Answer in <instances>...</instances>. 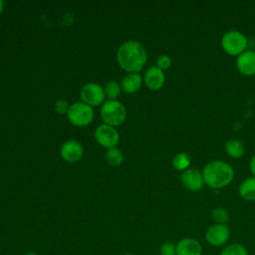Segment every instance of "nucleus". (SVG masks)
<instances>
[{
	"label": "nucleus",
	"instance_id": "nucleus-13",
	"mask_svg": "<svg viewBox=\"0 0 255 255\" xmlns=\"http://www.w3.org/2000/svg\"><path fill=\"white\" fill-rule=\"evenodd\" d=\"M164 74L156 66L150 67L144 74V83L148 89L152 91H157L161 89L164 84Z\"/></svg>",
	"mask_w": 255,
	"mask_h": 255
},
{
	"label": "nucleus",
	"instance_id": "nucleus-26",
	"mask_svg": "<svg viewBox=\"0 0 255 255\" xmlns=\"http://www.w3.org/2000/svg\"><path fill=\"white\" fill-rule=\"evenodd\" d=\"M3 9H4V4H3V2L0 0V14L3 12Z\"/></svg>",
	"mask_w": 255,
	"mask_h": 255
},
{
	"label": "nucleus",
	"instance_id": "nucleus-9",
	"mask_svg": "<svg viewBox=\"0 0 255 255\" xmlns=\"http://www.w3.org/2000/svg\"><path fill=\"white\" fill-rule=\"evenodd\" d=\"M180 180L182 185L189 191H199L205 184L202 172L193 167L185 169L181 173Z\"/></svg>",
	"mask_w": 255,
	"mask_h": 255
},
{
	"label": "nucleus",
	"instance_id": "nucleus-1",
	"mask_svg": "<svg viewBox=\"0 0 255 255\" xmlns=\"http://www.w3.org/2000/svg\"><path fill=\"white\" fill-rule=\"evenodd\" d=\"M120 66L127 72H139L146 63L147 55L144 47L137 41L129 40L121 45L117 53Z\"/></svg>",
	"mask_w": 255,
	"mask_h": 255
},
{
	"label": "nucleus",
	"instance_id": "nucleus-15",
	"mask_svg": "<svg viewBox=\"0 0 255 255\" xmlns=\"http://www.w3.org/2000/svg\"><path fill=\"white\" fill-rule=\"evenodd\" d=\"M240 196L247 201H255V176L244 179L239 186Z\"/></svg>",
	"mask_w": 255,
	"mask_h": 255
},
{
	"label": "nucleus",
	"instance_id": "nucleus-16",
	"mask_svg": "<svg viewBox=\"0 0 255 255\" xmlns=\"http://www.w3.org/2000/svg\"><path fill=\"white\" fill-rule=\"evenodd\" d=\"M225 151L232 158H240L245 152V147L241 140L231 138L225 143Z\"/></svg>",
	"mask_w": 255,
	"mask_h": 255
},
{
	"label": "nucleus",
	"instance_id": "nucleus-5",
	"mask_svg": "<svg viewBox=\"0 0 255 255\" xmlns=\"http://www.w3.org/2000/svg\"><path fill=\"white\" fill-rule=\"evenodd\" d=\"M69 121L78 127H83L89 125L94 118V111L92 107L86 105L85 103H75L68 111Z\"/></svg>",
	"mask_w": 255,
	"mask_h": 255
},
{
	"label": "nucleus",
	"instance_id": "nucleus-8",
	"mask_svg": "<svg viewBox=\"0 0 255 255\" xmlns=\"http://www.w3.org/2000/svg\"><path fill=\"white\" fill-rule=\"evenodd\" d=\"M95 137L97 141L108 148L115 147L119 141V133L117 129L109 125H101L95 130Z\"/></svg>",
	"mask_w": 255,
	"mask_h": 255
},
{
	"label": "nucleus",
	"instance_id": "nucleus-19",
	"mask_svg": "<svg viewBox=\"0 0 255 255\" xmlns=\"http://www.w3.org/2000/svg\"><path fill=\"white\" fill-rule=\"evenodd\" d=\"M211 217L215 224H226L230 219L228 211L223 207L214 208L211 212Z\"/></svg>",
	"mask_w": 255,
	"mask_h": 255
},
{
	"label": "nucleus",
	"instance_id": "nucleus-23",
	"mask_svg": "<svg viewBox=\"0 0 255 255\" xmlns=\"http://www.w3.org/2000/svg\"><path fill=\"white\" fill-rule=\"evenodd\" d=\"M171 64H172L171 58L167 55H161L156 60V67L161 71L167 70L171 66Z\"/></svg>",
	"mask_w": 255,
	"mask_h": 255
},
{
	"label": "nucleus",
	"instance_id": "nucleus-4",
	"mask_svg": "<svg viewBox=\"0 0 255 255\" xmlns=\"http://www.w3.org/2000/svg\"><path fill=\"white\" fill-rule=\"evenodd\" d=\"M101 116L106 125L114 127L125 122L127 112L122 103L116 100H109L102 106Z\"/></svg>",
	"mask_w": 255,
	"mask_h": 255
},
{
	"label": "nucleus",
	"instance_id": "nucleus-28",
	"mask_svg": "<svg viewBox=\"0 0 255 255\" xmlns=\"http://www.w3.org/2000/svg\"><path fill=\"white\" fill-rule=\"evenodd\" d=\"M124 255H134V254H132V253H126V254H124Z\"/></svg>",
	"mask_w": 255,
	"mask_h": 255
},
{
	"label": "nucleus",
	"instance_id": "nucleus-20",
	"mask_svg": "<svg viewBox=\"0 0 255 255\" xmlns=\"http://www.w3.org/2000/svg\"><path fill=\"white\" fill-rule=\"evenodd\" d=\"M106 157H107L108 162L114 166L120 165L124 160V155H123L122 151L117 147L110 148L106 154Z\"/></svg>",
	"mask_w": 255,
	"mask_h": 255
},
{
	"label": "nucleus",
	"instance_id": "nucleus-7",
	"mask_svg": "<svg viewBox=\"0 0 255 255\" xmlns=\"http://www.w3.org/2000/svg\"><path fill=\"white\" fill-rule=\"evenodd\" d=\"M81 99L83 103L90 107L99 106L105 99L104 89L95 83L85 85L81 90Z\"/></svg>",
	"mask_w": 255,
	"mask_h": 255
},
{
	"label": "nucleus",
	"instance_id": "nucleus-18",
	"mask_svg": "<svg viewBox=\"0 0 255 255\" xmlns=\"http://www.w3.org/2000/svg\"><path fill=\"white\" fill-rule=\"evenodd\" d=\"M220 255H248L246 247L240 243H231L223 248Z\"/></svg>",
	"mask_w": 255,
	"mask_h": 255
},
{
	"label": "nucleus",
	"instance_id": "nucleus-14",
	"mask_svg": "<svg viewBox=\"0 0 255 255\" xmlns=\"http://www.w3.org/2000/svg\"><path fill=\"white\" fill-rule=\"evenodd\" d=\"M142 84V79L137 73H129L122 81V89L128 94L134 93L139 90Z\"/></svg>",
	"mask_w": 255,
	"mask_h": 255
},
{
	"label": "nucleus",
	"instance_id": "nucleus-11",
	"mask_svg": "<svg viewBox=\"0 0 255 255\" xmlns=\"http://www.w3.org/2000/svg\"><path fill=\"white\" fill-rule=\"evenodd\" d=\"M61 155L67 161H78L83 156V147L76 140H67L61 147Z\"/></svg>",
	"mask_w": 255,
	"mask_h": 255
},
{
	"label": "nucleus",
	"instance_id": "nucleus-24",
	"mask_svg": "<svg viewBox=\"0 0 255 255\" xmlns=\"http://www.w3.org/2000/svg\"><path fill=\"white\" fill-rule=\"evenodd\" d=\"M69 108L68 107V103L65 101V100H58L56 103H55V111L59 114H64V113H68L69 111Z\"/></svg>",
	"mask_w": 255,
	"mask_h": 255
},
{
	"label": "nucleus",
	"instance_id": "nucleus-6",
	"mask_svg": "<svg viewBox=\"0 0 255 255\" xmlns=\"http://www.w3.org/2000/svg\"><path fill=\"white\" fill-rule=\"evenodd\" d=\"M230 237V229L227 224H213L205 232L206 241L214 247L223 246Z\"/></svg>",
	"mask_w": 255,
	"mask_h": 255
},
{
	"label": "nucleus",
	"instance_id": "nucleus-10",
	"mask_svg": "<svg viewBox=\"0 0 255 255\" xmlns=\"http://www.w3.org/2000/svg\"><path fill=\"white\" fill-rule=\"evenodd\" d=\"M236 67L242 75H255V51L246 50L237 56Z\"/></svg>",
	"mask_w": 255,
	"mask_h": 255
},
{
	"label": "nucleus",
	"instance_id": "nucleus-22",
	"mask_svg": "<svg viewBox=\"0 0 255 255\" xmlns=\"http://www.w3.org/2000/svg\"><path fill=\"white\" fill-rule=\"evenodd\" d=\"M160 255H176V245L172 242L166 241L160 246Z\"/></svg>",
	"mask_w": 255,
	"mask_h": 255
},
{
	"label": "nucleus",
	"instance_id": "nucleus-3",
	"mask_svg": "<svg viewBox=\"0 0 255 255\" xmlns=\"http://www.w3.org/2000/svg\"><path fill=\"white\" fill-rule=\"evenodd\" d=\"M221 47L226 54L230 56H239L246 51L247 38L243 33L237 30H230L222 36Z\"/></svg>",
	"mask_w": 255,
	"mask_h": 255
},
{
	"label": "nucleus",
	"instance_id": "nucleus-17",
	"mask_svg": "<svg viewBox=\"0 0 255 255\" xmlns=\"http://www.w3.org/2000/svg\"><path fill=\"white\" fill-rule=\"evenodd\" d=\"M189 165H190V157L186 152H179L172 159V166L176 170L184 171L185 169L189 168Z\"/></svg>",
	"mask_w": 255,
	"mask_h": 255
},
{
	"label": "nucleus",
	"instance_id": "nucleus-21",
	"mask_svg": "<svg viewBox=\"0 0 255 255\" xmlns=\"http://www.w3.org/2000/svg\"><path fill=\"white\" fill-rule=\"evenodd\" d=\"M104 91L110 100H116L121 94V87L117 82L110 81L106 84Z\"/></svg>",
	"mask_w": 255,
	"mask_h": 255
},
{
	"label": "nucleus",
	"instance_id": "nucleus-12",
	"mask_svg": "<svg viewBox=\"0 0 255 255\" xmlns=\"http://www.w3.org/2000/svg\"><path fill=\"white\" fill-rule=\"evenodd\" d=\"M176 255H202V246L194 238H183L176 244Z\"/></svg>",
	"mask_w": 255,
	"mask_h": 255
},
{
	"label": "nucleus",
	"instance_id": "nucleus-2",
	"mask_svg": "<svg viewBox=\"0 0 255 255\" xmlns=\"http://www.w3.org/2000/svg\"><path fill=\"white\" fill-rule=\"evenodd\" d=\"M201 172L204 183L211 188H222L231 183L234 178L232 166L222 160L208 162Z\"/></svg>",
	"mask_w": 255,
	"mask_h": 255
},
{
	"label": "nucleus",
	"instance_id": "nucleus-25",
	"mask_svg": "<svg viewBox=\"0 0 255 255\" xmlns=\"http://www.w3.org/2000/svg\"><path fill=\"white\" fill-rule=\"evenodd\" d=\"M249 167H250V171L253 174V176H255V154H253V156L250 159V163H249Z\"/></svg>",
	"mask_w": 255,
	"mask_h": 255
},
{
	"label": "nucleus",
	"instance_id": "nucleus-27",
	"mask_svg": "<svg viewBox=\"0 0 255 255\" xmlns=\"http://www.w3.org/2000/svg\"><path fill=\"white\" fill-rule=\"evenodd\" d=\"M25 255H38V254H36V253H34V252H30V253H27V254H25Z\"/></svg>",
	"mask_w": 255,
	"mask_h": 255
}]
</instances>
